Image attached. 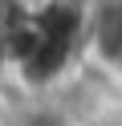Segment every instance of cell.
<instances>
[{
	"label": "cell",
	"mask_w": 122,
	"mask_h": 126,
	"mask_svg": "<svg viewBox=\"0 0 122 126\" xmlns=\"http://www.w3.org/2000/svg\"><path fill=\"white\" fill-rule=\"evenodd\" d=\"M98 49L106 53L110 65L122 69V0L110 4V8L98 16Z\"/></svg>",
	"instance_id": "6da1fadb"
}]
</instances>
